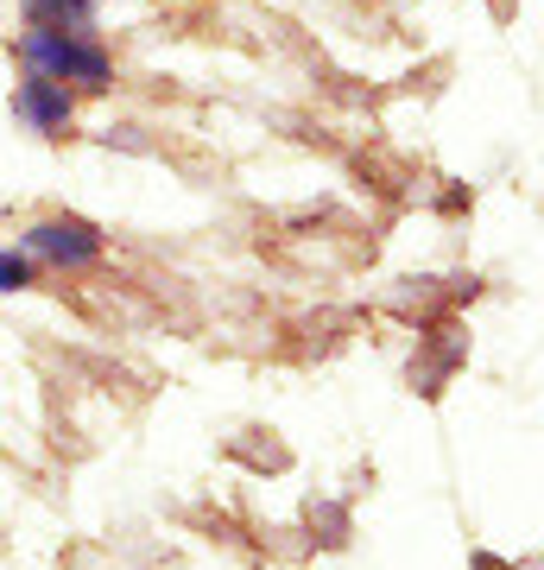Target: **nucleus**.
<instances>
[{"mask_svg": "<svg viewBox=\"0 0 544 570\" xmlns=\"http://www.w3.org/2000/svg\"><path fill=\"white\" fill-rule=\"evenodd\" d=\"M20 51H26V63L32 70H44L51 82H101L108 77V58H101L96 45H77L70 32H26L20 39Z\"/></svg>", "mask_w": 544, "mask_h": 570, "instance_id": "f257e3e1", "label": "nucleus"}, {"mask_svg": "<svg viewBox=\"0 0 544 570\" xmlns=\"http://www.w3.org/2000/svg\"><path fill=\"white\" fill-rule=\"evenodd\" d=\"M32 247L51 254V261H63V266H82L89 254H96V235H89L82 223H39L32 228Z\"/></svg>", "mask_w": 544, "mask_h": 570, "instance_id": "f03ea898", "label": "nucleus"}, {"mask_svg": "<svg viewBox=\"0 0 544 570\" xmlns=\"http://www.w3.org/2000/svg\"><path fill=\"white\" fill-rule=\"evenodd\" d=\"M13 108H20L32 127H63V121H70V96H63L51 77H32L20 96H13Z\"/></svg>", "mask_w": 544, "mask_h": 570, "instance_id": "7ed1b4c3", "label": "nucleus"}, {"mask_svg": "<svg viewBox=\"0 0 544 570\" xmlns=\"http://www.w3.org/2000/svg\"><path fill=\"white\" fill-rule=\"evenodd\" d=\"M13 285H26V261L0 254V292H13Z\"/></svg>", "mask_w": 544, "mask_h": 570, "instance_id": "20e7f679", "label": "nucleus"}, {"mask_svg": "<svg viewBox=\"0 0 544 570\" xmlns=\"http://www.w3.org/2000/svg\"><path fill=\"white\" fill-rule=\"evenodd\" d=\"M32 7H39V13H77L82 0H32Z\"/></svg>", "mask_w": 544, "mask_h": 570, "instance_id": "39448f33", "label": "nucleus"}]
</instances>
